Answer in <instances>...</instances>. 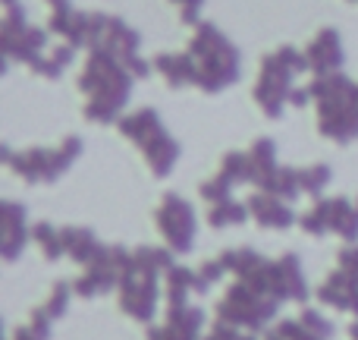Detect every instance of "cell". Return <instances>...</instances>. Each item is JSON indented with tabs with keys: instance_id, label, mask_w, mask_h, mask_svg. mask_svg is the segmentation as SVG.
<instances>
[{
	"instance_id": "obj_1",
	"label": "cell",
	"mask_w": 358,
	"mask_h": 340,
	"mask_svg": "<svg viewBox=\"0 0 358 340\" xmlns=\"http://www.w3.org/2000/svg\"><path fill=\"white\" fill-rule=\"evenodd\" d=\"M132 86H136V76L117 54L104 48L88 50V60L79 73V92L85 95V107H82L85 120L88 123H117L123 117Z\"/></svg>"
},
{
	"instance_id": "obj_2",
	"label": "cell",
	"mask_w": 358,
	"mask_h": 340,
	"mask_svg": "<svg viewBox=\"0 0 358 340\" xmlns=\"http://www.w3.org/2000/svg\"><path fill=\"white\" fill-rule=\"evenodd\" d=\"M189 54L195 60V88L217 95L236 86L242 76V54L214 22H198L189 38Z\"/></svg>"
},
{
	"instance_id": "obj_3",
	"label": "cell",
	"mask_w": 358,
	"mask_h": 340,
	"mask_svg": "<svg viewBox=\"0 0 358 340\" xmlns=\"http://www.w3.org/2000/svg\"><path fill=\"white\" fill-rule=\"evenodd\" d=\"M308 88L317 104V132L340 145L358 139V82L340 69L330 76H315Z\"/></svg>"
},
{
	"instance_id": "obj_4",
	"label": "cell",
	"mask_w": 358,
	"mask_h": 340,
	"mask_svg": "<svg viewBox=\"0 0 358 340\" xmlns=\"http://www.w3.org/2000/svg\"><path fill=\"white\" fill-rule=\"evenodd\" d=\"M299 73H311L308 57L305 50L283 44V48L271 50L258 67V82L252 88L255 104L261 107V114L271 120H280L289 104V92L296 88V76Z\"/></svg>"
},
{
	"instance_id": "obj_5",
	"label": "cell",
	"mask_w": 358,
	"mask_h": 340,
	"mask_svg": "<svg viewBox=\"0 0 358 340\" xmlns=\"http://www.w3.org/2000/svg\"><path fill=\"white\" fill-rule=\"evenodd\" d=\"M79 158H82V139L66 136L60 145H54V149H48V145H31V149L13 151L6 168L16 170V177L25 179L29 186H44V183H57Z\"/></svg>"
},
{
	"instance_id": "obj_6",
	"label": "cell",
	"mask_w": 358,
	"mask_h": 340,
	"mask_svg": "<svg viewBox=\"0 0 358 340\" xmlns=\"http://www.w3.org/2000/svg\"><path fill=\"white\" fill-rule=\"evenodd\" d=\"M277 312H280L277 299L264 297V293L255 290L248 280H239V278L227 287L223 299L217 303V318H220V322L236 325V328H242V331H252V334L264 331L267 325L277 318Z\"/></svg>"
},
{
	"instance_id": "obj_7",
	"label": "cell",
	"mask_w": 358,
	"mask_h": 340,
	"mask_svg": "<svg viewBox=\"0 0 358 340\" xmlns=\"http://www.w3.org/2000/svg\"><path fill=\"white\" fill-rule=\"evenodd\" d=\"M0 44H3L6 63H25V67H35V63L48 54L50 32L31 25L25 6L13 4V6H3V32H0Z\"/></svg>"
},
{
	"instance_id": "obj_8",
	"label": "cell",
	"mask_w": 358,
	"mask_h": 340,
	"mask_svg": "<svg viewBox=\"0 0 358 340\" xmlns=\"http://www.w3.org/2000/svg\"><path fill=\"white\" fill-rule=\"evenodd\" d=\"M136 268V259H132V252L126 246H104L98 255H94L92 265H85V271H82V278L73 284L76 297L82 299H94V297H104V293L110 290H120V284H123V278Z\"/></svg>"
},
{
	"instance_id": "obj_9",
	"label": "cell",
	"mask_w": 358,
	"mask_h": 340,
	"mask_svg": "<svg viewBox=\"0 0 358 340\" xmlns=\"http://www.w3.org/2000/svg\"><path fill=\"white\" fill-rule=\"evenodd\" d=\"M155 221H157V233L164 236V243H167L173 252H189V249L195 246L198 215L189 198L176 196V192H167L164 202L157 205V211H155Z\"/></svg>"
},
{
	"instance_id": "obj_10",
	"label": "cell",
	"mask_w": 358,
	"mask_h": 340,
	"mask_svg": "<svg viewBox=\"0 0 358 340\" xmlns=\"http://www.w3.org/2000/svg\"><path fill=\"white\" fill-rule=\"evenodd\" d=\"M157 303H161V278L132 268L120 284V309L136 322L151 325L157 315Z\"/></svg>"
},
{
	"instance_id": "obj_11",
	"label": "cell",
	"mask_w": 358,
	"mask_h": 340,
	"mask_svg": "<svg viewBox=\"0 0 358 340\" xmlns=\"http://www.w3.org/2000/svg\"><path fill=\"white\" fill-rule=\"evenodd\" d=\"M29 240V208L19 202H3L0 205V259L16 261Z\"/></svg>"
},
{
	"instance_id": "obj_12",
	"label": "cell",
	"mask_w": 358,
	"mask_h": 340,
	"mask_svg": "<svg viewBox=\"0 0 358 340\" xmlns=\"http://www.w3.org/2000/svg\"><path fill=\"white\" fill-rule=\"evenodd\" d=\"M308 57L311 76H330L340 73L343 63H346V50H343V35L336 29H321L305 48Z\"/></svg>"
},
{
	"instance_id": "obj_13",
	"label": "cell",
	"mask_w": 358,
	"mask_h": 340,
	"mask_svg": "<svg viewBox=\"0 0 358 340\" xmlns=\"http://www.w3.org/2000/svg\"><path fill=\"white\" fill-rule=\"evenodd\" d=\"M248 211H252V221L264 230H289L292 224H299L292 202L264 189H255V196H248Z\"/></svg>"
},
{
	"instance_id": "obj_14",
	"label": "cell",
	"mask_w": 358,
	"mask_h": 340,
	"mask_svg": "<svg viewBox=\"0 0 358 340\" xmlns=\"http://www.w3.org/2000/svg\"><path fill=\"white\" fill-rule=\"evenodd\" d=\"M315 297L321 306H330V309H336V312H349L352 318H358V278L355 274L336 268V271H330L327 280L317 287Z\"/></svg>"
},
{
	"instance_id": "obj_15",
	"label": "cell",
	"mask_w": 358,
	"mask_h": 340,
	"mask_svg": "<svg viewBox=\"0 0 358 340\" xmlns=\"http://www.w3.org/2000/svg\"><path fill=\"white\" fill-rule=\"evenodd\" d=\"M138 151H142L145 164L151 168V173H155V177H167V173L176 168L179 155H182L179 142H176L173 136H170L167 130L157 132V136H151L148 142H142V145H138Z\"/></svg>"
},
{
	"instance_id": "obj_16",
	"label": "cell",
	"mask_w": 358,
	"mask_h": 340,
	"mask_svg": "<svg viewBox=\"0 0 358 340\" xmlns=\"http://www.w3.org/2000/svg\"><path fill=\"white\" fill-rule=\"evenodd\" d=\"M117 130H120V136H123V139H129V142L142 145V142H148L151 136L164 132L167 126H164L161 114H157L155 107H142V111L123 114V117L117 120Z\"/></svg>"
},
{
	"instance_id": "obj_17",
	"label": "cell",
	"mask_w": 358,
	"mask_h": 340,
	"mask_svg": "<svg viewBox=\"0 0 358 340\" xmlns=\"http://www.w3.org/2000/svg\"><path fill=\"white\" fill-rule=\"evenodd\" d=\"M101 48L110 50V54H117L123 63H129L132 57L138 54V48H142V35H138L132 25H126V19L110 16L104 38H101ZM94 50H98V48H94Z\"/></svg>"
},
{
	"instance_id": "obj_18",
	"label": "cell",
	"mask_w": 358,
	"mask_h": 340,
	"mask_svg": "<svg viewBox=\"0 0 358 340\" xmlns=\"http://www.w3.org/2000/svg\"><path fill=\"white\" fill-rule=\"evenodd\" d=\"M155 73H161V79L167 82L170 88H195V60H192V54L185 50V54H157L155 60Z\"/></svg>"
},
{
	"instance_id": "obj_19",
	"label": "cell",
	"mask_w": 358,
	"mask_h": 340,
	"mask_svg": "<svg viewBox=\"0 0 358 340\" xmlns=\"http://www.w3.org/2000/svg\"><path fill=\"white\" fill-rule=\"evenodd\" d=\"M63 230V249H66V259L76 261V265H92L94 255L104 249V243H98V236L92 233L88 227H76V224H69V227H60Z\"/></svg>"
},
{
	"instance_id": "obj_20",
	"label": "cell",
	"mask_w": 358,
	"mask_h": 340,
	"mask_svg": "<svg viewBox=\"0 0 358 340\" xmlns=\"http://www.w3.org/2000/svg\"><path fill=\"white\" fill-rule=\"evenodd\" d=\"M277 271H280V287H283V297L292 299V303H305L311 297L308 284H305L302 274V259L296 252H286L277 259Z\"/></svg>"
},
{
	"instance_id": "obj_21",
	"label": "cell",
	"mask_w": 358,
	"mask_h": 340,
	"mask_svg": "<svg viewBox=\"0 0 358 340\" xmlns=\"http://www.w3.org/2000/svg\"><path fill=\"white\" fill-rule=\"evenodd\" d=\"M330 233H336L343 243H358V202L346 196L330 198Z\"/></svg>"
},
{
	"instance_id": "obj_22",
	"label": "cell",
	"mask_w": 358,
	"mask_h": 340,
	"mask_svg": "<svg viewBox=\"0 0 358 340\" xmlns=\"http://www.w3.org/2000/svg\"><path fill=\"white\" fill-rule=\"evenodd\" d=\"M248 158H252V186L258 189V186L280 168L277 164V142L267 139V136L255 139L252 149H248Z\"/></svg>"
},
{
	"instance_id": "obj_23",
	"label": "cell",
	"mask_w": 358,
	"mask_h": 340,
	"mask_svg": "<svg viewBox=\"0 0 358 340\" xmlns=\"http://www.w3.org/2000/svg\"><path fill=\"white\" fill-rule=\"evenodd\" d=\"M164 322H167L173 331H179V334L201 340V328L208 318H204V309H198V306H192V303H182V306H167Z\"/></svg>"
},
{
	"instance_id": "obj_24",
	"label": "cell",
	"mask_w": 358,
	"mask_h": 340,
	"mask_svg": "<svg viewBox=\"0 0 358 340\" xmlns=\"http://www.w3.org/2000/svg\"><path fill=\"white\" fill-rule=\"evenodd\" d=\"M192 293H195V268L173 265L167 271V278H164V297H167V306L189 303Z\"/></svg>"
},
{
	"instance_id": "obj_25",
	"label": "cell",
	"mask_w": 358,
	"mask_h": 340,
	"mask_svg": "<svg viewBox=\"0 0 358 340\" xmlns=\"http://www.w3.org/2000/svg\"><path fill=\"white\" fill-rule=\"evenodd\" d=\"M132 259H136V268L145 274H167L173 268V249L170 246H136L132 249Z\"/></svg>"
},
{
	"instance_id": "obj_26",
	"label": "cell",
	"mask_w": 358,
	"mask_h": 340,
	"mask_svg": "<svg viewBox=\"0 0 358 340\" xmlns=\"http://www.w3.org/2000/svg\"><path fill=\"white\" fill-rule=\"evenodd\" d=\"M258 189L273 192V196L286 198V202H296V198L302 196V183H299V168H283V164H280V168L273 170L271 177H267L264 183L258 186Z\"/></svg>"
},
{
	"instance_id": "obj_27",
	"label": "cell",
	"mask_w": 358,
	"mask_h": 340,
	"mask_svg": "<svg viewBox=\"0 0 358 340\" xmlns=\"http://www.w3.org/2000/svg\"><path fill=\"white\" fill-rule=\"evenodd\" d=\"M248 217H252V211H248V202H236V198H227V202L210 205V211H208V224L214 230L239 227V224H245Z\"/></svg>"
},
{
	"instance_id": "obj_28",
	"label": "cell",
	"mask_w": 358,
	"mask_h": 340,
	"mask_svg": "<svg viewBox=\"0 0 358 340\" xmlns=\"http://www.w3.org/2000/svg\"><path fill=\"white\" fill-rule=\"evenodd\" d=\"M220 261H223V268H227L233 278H248V274L264 261V255L255 252L252 246H233V249H223Z\"/></svg>"
},
{
	"instance_id": "obj_29",
	"label": "cell",
	"mask_w": 358,
	"mask_h": 340,
	"mask_svg": "<svg viewBox=\"0 0 358 340\" xmlns=\"http://www.w3.org/2000/svg\"><path fill=\"white\" fill-rule=\"evenodd\" d=\"M73 60H76V48H73V44H57V48H50V54H44L31 69H35L41 79H60L63 69H66Z\"/></svg>"
},
{
	"instance_id": "obj_30",
	"label": "cell",
	"mask_w": 358,
	"mask_h": 340,
	"mask_svg": "<svg viewBox=\"0 0 358 340\" xmlns=\"http://www.w3.org/2000/svg\"><path fill=\"white\" fill-rule=\"evenodd\" d=\"M299 227H302L308 236H315V240L327 236L330 233V198H324V196L315 198V205L299 215Z\"/></svg>"
},
{
	"instance_id": "obj_31",
	"label": "cell",
	"mask_w": 358,
	"mask_h": 340,
	"mask_svg": "<svg viewBox=\"0 0 358 340\" xmlns=\"http://www.w3.org/2000/svg\"><path fill=\"white\" fill-rule=\"evenodd\" d=\"M31 240L38 243V249H41V255L48 261H57L66 255V249H63V230H57L50 221H38L31 227Z\"/></svg>"
},
{
	"instance_id": "obj_32",
	"label": "cell",
	"mask_w": 358,
	"mask_h": 340,
	"mask_svg": "<svg viewBox=\"0 0 358 340\" xmlns=\"http://www.w3.org/2000/svg\"><path fill=\"white\" fill-rule=\"evenodd\" d=\"M217 173L233 186L252 183V158H248V151H229V155H223L220 170Z\"/></svg>"
},
{
	"instance_id": "obj_33",
	"label": "cell",
	"mask_w": 358,
	"mask_h": 340,
	"mask_svg": "<svg viewBox=\"0 0 358 340\" xmlns=\"http://www.w3.org/2000/svg\"><path fill=\"white\" fill-rule=\"evenodd\" d=\"M330 179H334V170H330V164H311V168L299 170L302 196H311V198H321V192L330 186Z\"/></svg>"
},
{
	"instance_id": "obj_34",
	"label": "cell",
	"mask_w": 358,
	"mask_h": 340,
	"mask_svg": "<svg viewBox=\"0 0 358 340\" xmlns=\"http://www.w3.org/2000/svg\"><path fill=\"white\" fill-rule=\"evenodd\" d=\"M73 293H76V290H73V284H66V280H57V284L50 287V293H48V299H44V306H41V309L48 312V315L57 322V318H63V315H66V309H69V299H73Z\"/></svg>"
},
{
	"instance_id": "obj_35",
	"label": "cell",
	"mask_w": 358,
	"mask_h": 340,
	"mask_svg": "<svg viewBox=\"0 0 358 340\" xmlns=\"http://www.w3.org/2000/svg\"><path fill=\"white\" fill-rule=\"evenodd\" d=\"M264 340H324V337L311 334L299 318H283V322H277L271 331H267Z\"/></svg>"
},
{
	"instance_id": "obj_36",
	"label": "cell",
	"mask_w": 358,
	"mask_h": 340,
	"mask_svg": "<svg viewBox=\"0 0 358 340\" xmlns=\"http://www.w3.org/2000/svg\"><path fill=\"white\" fill-rule=\"evenodd\" d=\"M227 268H223V261L220 259H210V261H204L201 268H195V293H208L214 284H220L223 278H227Z\"/></svg>"
},
{
	"instance_id": "obj_37",
	"label": "cell",
	"mask_w": 358,
	"mask_h": 340,
	"mask_svg": "<svg viewBox=\"0 0 358 340\" xmlns=\"http://www.w3.org/2000/svg\"><path fill=\"white\" fill-rule=\"evenodd\" d=\"M299 322H302L311 334H317L324 340H330V337H334V331H336L334 322H330L324 312H317V309H302V312H299Z\"/></svg>"
},
{
	"instance_id": "obj_38",
	"label": "cell",
	"mask_w": 358,
	"mask_h": 340,
	"mask_svg": "<svg viewBox=\"0 0 358 340\" xmlns=\"http://www.w3.org/2000/svg\"><path fill=\"white\" fill-rule=\"evenodd\" d=\"M233 189H236V186L227 183V179L217 173L214 179H204L198 192H201V198H204L208 205H217V202H227V198H233Z\"/></svg>"
},
{
	"instance_id": "obj_39",
	"label": "cell",
	"mask_w": 358,
	"mask_h": 340,
	"mask_svg": "<svg viewBox=\"0 0 358 340\" xmlns=\"http://www.w3.org/2000/svg\"><path fill=\"white\" fill-rule=\"evenodd\" d=\"M204 340H255L252 331H242V328H236V325H227V322H220L217 318L214 322V328L208 331V337Z\"/></svg>"
},
{
	"instance_id": "obj_40",
	"label": "cell",
	"mask_w": 358,
	"mask_h": 340,
	"mask_svg": "<svg viewBox=\"0 0 358 340\" xmlns=\"http://www.w3.org/2000/svg\"><path fill=\"white\" fill-rule=\"evenodd\" d=\"M170 4L179 10V19H182L185 25H198L201 22V6L204 0H170Z\"/></svg>"
},
{
	"instance_id": "obj_41",
	"label": "cell",
	"mask_w": 358,
	"mask_h": 340,
	"mask_svg": "<svg viewBox=\"0 0 358 340\" xmlns=\"http://www.w3.org/2000/svg\"><path fill=\"white\" fill-rule=\"evenodd\" d=\"M50 325H54V318L48 315V312L38 306V309H31V315H29V328L35 331L41 340H50Z\"/></svg>"
},
{
	"instance_id": "obj_42",
	"label": "cell",
	"mask_w": 358,
	"mask_h": 340,
	"mask_svg": "<svg viewBox=\"0 0 358 340\" xmlns=\"http://www.w3.org/2000/svg\"><path fill=\"white\" fill-rule=\"evenodd\" d=\"M336 268H343V271H349V274L358 278V243H346V246L340 249V255H336Z\"/></svg>"
},
{
	"instance_id": "obj_43",
	"label": "cell",
	"mask_w": 358,
	"mask_h": 340,
	"mask_svg": "<svg viewBox=\"0 0 358 340\" xmlns=\"http://www.w3.org/2000/svg\"><path fill=\"white\" fill-rule=\"evenodd\" d=\"M148 340H195V337L179 334V331H173L167 322H164V325H151V328H148Z\"/></svg>"
},
{
	"instance_id": "obj_44",
	"label": "cell",
	"mask_w": 358,
	"mask_h": 340,
	"mask_svg": "<svg viewBox=\"0 0 358 340\" xmlns=\"http://www.w3.org/2000/svg\"><path fill=\"white\" fill-rule=\"evenodd\" d=\"M311 101H315V98H311V88H308V86H296V88L289 92V104H292V107H308Z\"/></svg>"
},
{
	"instance_id": "obj_45",
	"label": "cell",
	"mask_w": 358,
	"mask_h": 340,
	"mask_svg": "<svg viewBox=\"0 0 358 340\" xmlns=\"http://www.w3.org/2000/svg\"><path fill=\"white\" fill-rule=\"evenodd\" d=\"M10 340H41V337H38L35 331L29 328V322H25V325H19V328L13 331V337H10Z\"/></svg>"
},
{
	"instance_id": "obj_46",
	"label": "cell",
	"mask_w": 358,
	"mask_h": 340,
	"mask_svg": "<svg viewBox=\"0 0 358 340\" xmlns=\"http://www.w3.org/2000/svg\"><path fill=\"white\" fill-rule=\"evenodd\" d=\"M349 340H358V318L349 325Z\"/></svg>"
},
{
	"instance_id": "obj_47",
	"label": "cell",
	"mask_w": 358,
	"mask_h": 340,
	"mask_svg": "<svg viewBox=\"0 0 358 340\" xmlns=\"http://www.w3.org/2000/svg\"><path fill=\"white\" fill-rule=\"evenodd\" d=\"M13 4H19V0H3V6H13Z\"/></svg>"
},
{
	"instance_id": "obj_48",
	"label": "cell",
	"mask_w": 358,
	"mask_h": 340,
	"mask_svg": "<svg viewBox=\"0 0 358 340\" xmlns=\"http://www.w3.org/2000/svg\"><path fill=\"white\" fill-rule=\"evenodd\" d=\"M355 202H358V198H355Z\"/></svg>"
},
{
	"instance_id": "obj_49",
	"label": "cell",
	"mask_w": 358,
	"mask_h": 340,
	"mask_svg": "<svg viewBox=\"0 0 358 340\" xmlns=\"http://www.w3.org/2000/svg\"><path fill=\"white\" fill-rule=\"evenodd\" d=\"M355 4H358V0H355Z\"/></svg>"
}]
</instances>
